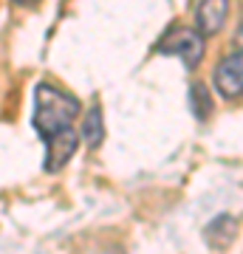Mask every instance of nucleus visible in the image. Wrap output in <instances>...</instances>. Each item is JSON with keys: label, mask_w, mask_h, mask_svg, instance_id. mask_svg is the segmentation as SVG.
<instances>
[{"label": "nucleus", "mask_w": 243, "mask_h": 254, "mask_svg": "<svg viewBox=\"0 0 243 254\" xmlns=\"http://www.w3.org/2000/svg\"><path fill=\"white\" fill-rule=\"evenodd\" d=\"M159 51L178 57L181 63H184V68H195L201 63V57H204V34L195 31V28H187V26L175 23L159 40Z\"/></svg>", "instance_id": "f03ea898"}, {"label": "nucleus", "mask_w": 243, "mask_h": 254, "mask_svg": "<svg viewBox=\"0 0 243 254\" xmlns=\"http://www.w3.org/2000/svg\"><path fill=\"white\" fill-rule=\"evenodd\" d=\"M215 88L224 99H243V51H235L218 63Z\"/></svg>", "instance_id": "7ed1b4c3"}, {"label": "nucleus", "mask_w": 243, "mask_h": 254, "mask_svg": "<svg viewBox=\"0 0 243 254\" xmlns=\"http://www.w3.org/2000/svg\"><path fill=\"white\" fill-rule=\"evenodd\" d=\"M102 136H105V127H102V110L90 108V113L85 116V127H82V138L88 147H99Z\"/></svg>", "instance_id": "423d86ee"}, {"label": "nucleus", "mask_w": 243, "mask_h": 254, "mask_svg": "<svg viewBox=\"0 0 243 254\" xmlns=\"http://www.w3.org/2000/svg\"><path fill=\"white\" fill-rule=\"evenodd\" d=\"M77 147H80V138L74 133V127H65L54 136H48L45 138V173H60L71 161Z\"/></svg>", "instance_id": "20e7f679"}, {"label": "nucleus", "mask_w": 243, "mask_h": 254, "mask_svg": "<svg viewBox=\"0 0 243 254\" xmlns=\"http://www.w3.org/2000/svg\"><path fill=\"white\" fill-rule=\"evenodd\" d=\"M238 37L243 40V17H241V31H238Z\"/></svg>", "instance_id": "6e6552de"}, {"label": "nucleus", "mask_w": 243, "mask_h": 254, "mask_svg": "<svg viewBox=\"0 0 243 254\" xmlns=\"http://www.w3.org/2000/svg\"><path fill=\"white\" fill-rule=\"evenodd\" d=\"M14 3H23V6H26V3H31V0H14Z\"/></svg>", "instance_id": "1a4fd4ad"}, {"label": "nucleus", "mask_w": 243, "mask_h": 254, "mask_svg": "<svg viewBox=\"0 0 243 254\" xmlns=\"http://www.w3.org/2000/svg\"><path fill=\"white\" fill-rule=\"evenodd\" d=\"M189 105H192V113L204 122L209 116V110H212V102L207 96V88L204 85H192V93H189Z\"/></svg>", "instance_id": "0eeeda50"}, {"label": "nucleus", "mask_w": 243, "mask_h": 254, "mask_svg": "<svg viewBox=\"0 0 243 254\" xmlns=\"http://www.w3.org/2000/svg\"><path fill=\"white\" fill-rule=\"evenodd\" d=\"M80 116V99L71 93H63L51 85H37L34 91V116L31 125L43 138L54 136L65 127H74V119Z\"/></svg>", "instance_id": "f257e3e1"}, {"label": "nucleus", "mask_w": 243, "mask_h": 254, "mask_svg": "<svg viewBox=\"0 0 243 254\" xmlns=\"http://www.w3.org/2000/svg\"><path fill=\"white\" fill-rule=\"evenodd\" d=\"M226 17H229V0H201L195 11V23L204 37L218 34L226 26Z\"/></svg>", "instance_id": "39448f33"}]
</instances>
